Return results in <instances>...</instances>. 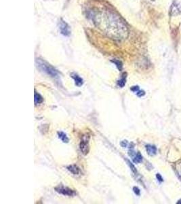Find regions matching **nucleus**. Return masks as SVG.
<instances>
[{
  "mask_svg": "<svg viewBox=\"0 0 181 204\" xmlns=\"http://www.w3.org/2000/svg\"><path fill=\"white\" fill-rule=\"evenodd\" d=\"M89 139L90 138L88 135H85V136H84L83 138H82L81 142H80V150H81L82 153L84 154V155H86V154H88V152H89Z\"/></svg>",
  "mask_w": 181,
  "mask_h": 204,
  "instance_id": "3",
  "label": "nucleus"
},
{
  "mask_svg": "<svg viewBox=\"0 0 181 204\" xmlns=\"http://www.w3.org/2000/svg\"><path fill=\"white\" fill-rule=\"evenodd\" d=\"M145 95V92L144 91H139L136 92V95L138 96V97H143Z\"/></svg>",
  "mask_w": 181,
  "mask_h": 204,
  "instance_id": "17",
  "label": "nucleus"
},
{
  "mask_svg": "<svg viewBox=\"0 0 181 204\" xmlns=\"http://www.w3.org/2000/svg\"><path fill=\"white\" fill-rule=\"evenodd\" d=\"M36 65L40 71L48 74L50 77L53 78H58V72L55 69L54 67L48 64L45 61L41 59H36Z\"/></svg>",
  "mask_w": 181,
  "mask_h": 204,
  "instance_id": "2",
  "label": "nucleus"
},
{
  "mask_svg": "<svg viewBox=\"0 0 181 204\" xmlns=\"http://www.w3.org/2000/svg\"><path fill=\"white\" fill-rule=\"evenodd\" d=\"M177 203H178V204H179V203H181V199L178 200V201H177Z\"/></svg>",
  "mask_w": 181,
  "mask_h": 204,
  "instance_id": "21",
  "label": "nucleus"
},
{
  "mask_svg": "<svg viewBox=\"0 0 181 204\" xmlns=\"http://www.w3.org/2000/svg\"><path fill=\"white\" fill-rule=\"evenodd\" d=\"M34 100H35V105L40 104L42 103L43 101H44V98L42 97V96L39 94L38 93H37L36 91H35V94H34Z\"/></svg>",
  "mask_w": 181,
  "mask_h": 204,
  "instance_id": "10",
  "label": "nucleus"
},
{
  "mask_svg": "<svg viewBox=\"0 0 181 204\" xmlns=\"http://www.w3.org/2000/svg\"><path fill=\"white\" fill-rule=\"evenodd\" d=\"M156 178H157V179L158 180L159 182H162L164 181V179H163L162 176H161L160 174H156Z\"/></svg>",
  "mask_w": 181,
  "mask_h": 204,
  "instance_id": "20",
  "label": "nucleus"
},
{
  "mask_svg": "<svg viewBox=\"0 0 181 204\" xmlns=\"http://www.w3.org/2000/svg\"><path fill=\"white\" fill-rule=\"evenodd\" d=\"M125 83H126V74H123L121 78L118 80L117 82V86L120 88H123L125 85Z\"/></svg>",
  "mask_w": 181,
  "mask_h": 204,
  "instance_id": "11",
  "label": "nucleus"
},
{
  "mask_svg": "<svg viewBox=\"0 0 181 204\" xmlns=\"http://www.w3.org/2000/svg\"><path fill=\"white\" fill-rule=\"evenodd\" d=\"M146 150L147 154H149V156H154L157 153V148L155 147L154 145H151L148 144L146 145Z\"/></svg>",
  "mask_w": 181,
  "mask_h": 204,
  "instance_id": "9",
  "label": "nucleus"
},
{
  "mask_svg": "<svg viewBox=\"0 0 181 204\" xmlns=\"http://www.w3.org/2000/svg\"><path fill=\"white\" fill-rule=\"evenodd\" d=\"M131 91L134 92V93H136L139 91V87L138 86H134V87H131Z\"/></svg>",
  "mask_w": 181,
  "mask_h": 204,
  "instance_id": "18",
  "label": "nucleus"
},
{
  "mask_svg": "<svg viewBox=\"0 0 181 204\" xmlns=\"http://www.w3.org/2000/svg\"><path fill=\"white\" fill-rule=\"evenodd\" d=\"M111 62L113 63L115 65L116 67H117V68L119 70V71H121V70H122L123 63H122V62L121 61L118 60V59H113V60H111Z\"/></svg>",
  "mask_w": 181,
  "mask_h": 204,
  "instance_id": "14",
  "label": "nucleus"
},
{
  "mask_svg": "<svg viewBox=\"0 0 181 204\" xmlns=\"http://www.w3.org/2000/svg\"><path fill=\"white\" fill-rule=\"evenodd\" d=\"M92 19L96 26L112 40L122 41L128 38L126 25L119 16L113 12L107 10L95 12Z\"/></svg>",
  "mask_w": 181,
  "mask_h": 204,
  "instance_id": "1",
  "label": "nucleus"
},
{
  "mask_svg": "<svg viewBox=\"0 0 181 204\" xmlns=\"http://www.w3.org/2000/svg\"><path fill=\"white\" fill-rule=\"evenodd\" d=\"M71 78L75 80V85L77 87H82V85L84 84V80L82 79V78L80 77V76H78L77 74H75V73H72L71 74Z\"/></svg>",
  "mask_w": 181,
  "mask_h": 204,
  "instance_id": "7",
  "label": "nucleus"
},
{
  "mask_svg": "<svg viewBox=\"0 0 181 204\" xmlns=\"http://www.w3.org/2000/svg\"><path fill=\"white\" fill-rule=\"evenodd\" d=\"M120 145H121V146L122 147H123V148H125V147L128 146V143L126 140H123V141H122V142H121V143H120Z\"/></svg>",
  "mask_w": 181,
  "mask_h": 204,
  "instance_id": "19",
  "label": "nucleus"
},
{
  "mask_svg": "<svg viewBox=\"0 0 181 204\" xmlns=\"http://www.w3.org/2000/svg\"><path fill=\"white\" fill-rule=\"evenodd\" d=\"M58 28L60 30L61 34L63 35L64 36H69L71 33V29L70 27L69 26V25L65 21L60 19V21L58 23Z\"/></svg>",
  "mask_w": 181,
  "mask_h": 204,
  "instance_id": "5",
  "label": "nucleus"
},
{
  "mask_svg": "<svg viewBox=\"0 0 181 204\" xmlns=\"http://www.w3.org/2000/svg\"><path fill=\"white\" fill-rule=\"evenodd\" d=\"M57 134H58V138L62 141V142L68 143L69 142V139L68 138L67 135L66 133L62 132V131H58V132L57 133Z\"/></svg>",
  "mask_w": 181,
  "mask_h": 204,
  "instance_id": "12",
  "label": "nucleus"
},
{
  "mask_svg": "<svg viewBox=\"0 0 181 204\" xmlns=\"http://www.w3.org/2000/svg\"><path fill=\"white\" fill-rule=\"evenodd\" d=\"M67 169L68 170V171H69L73 175H80L81 174L80 168L76 165H69Z\"/></svg>",
  "mask_w": 181,
  "mask_h": 204,
  "instance_id": "8",
  "label": "nucleus"
},
{
  "mask_svg": "<svg viewBox=\"0 0 181 204\" xmlns=\"http://www.w3.org/2000/svg\"><path fill=\"white\" fill-rule=\"evenodd\" d=\"M126 162H127V163L129 167H130V170H131V171L132 172V173L134 174V175H137L138 174V172H137V170H136V168L135 167V166L134 165V164L132 163H131L130 161L129 160H126Z\"/></svg>",
  "mask_w": 181,
  "mask_h": 204,
  "instance_id": "15",
  "label": "nucleus"
},
{
  "mask_svg": "<svg viewBox=\"0 0 181 204\" xmlns=\"http://www.w3.org/2000/svg\"><path fill=\"white\" fill-rule=\"evenodd\" d=\"M133 191L136 195H140V194H141V191H140V189L137 187V186L133 187Z\"/></svg>",
  "mask_w": 181,
  "mask_h": 204,
  "instance_id": "16",
  "label": "nucleus"
},
{
  "mask_svg": "<svg viewBox=\"0 0 181 204\" xmlns=\"http://www.w3.org/2000/svg\"><path fill=\"white\" fill-rule=\"evenodd\" d=\"M133 161L134 163H140L143 161V156L139 152H138L133 157Z\"/></svg>",
  "mask_w": 181,
  "mask_h": 204,
  "instance_id": "13",
  "label": "nucleus"
},
{
  "mask_svg": "<svg viewBox=\"0 0 181 204\" xmlns=\"http://www.w3.org/2000/svg\"><path fill=\"white\" fill-rule=\"evenodd\" d=\"M54 190L57 193L59 194H61L64 196H74L76 193L73 190L69 189L68 187H65L64 186H58L54 188Z\"/></svg>",
  "mask_w": 181,
  "mask_h": 204,
  "instance_id": "4",
  "label": "nucleus"
},
{
  "mask_svg": "<svg viewBox=\"0 0 181 204\" xmlns=\"http://www.w3.org/2000/svg\"><path fill=\"white\" fill-rule=\"evenodd\" d=\"M181 13V6L177 1H174L170 8V15L171 17H176Z\"/></svg>",
  "mask_w": 181,
  "mask_h": 204,
  "instance_id": "6",
  "label": "nucleus"
}]
</instances>
